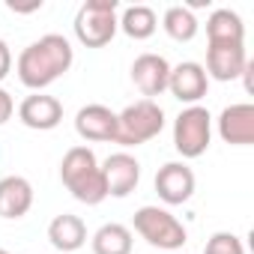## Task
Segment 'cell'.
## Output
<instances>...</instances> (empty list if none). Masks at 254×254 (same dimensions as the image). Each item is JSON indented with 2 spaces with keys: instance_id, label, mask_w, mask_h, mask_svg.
<instances>
[{
  "instance_id": "cell-1",
  "label": "cell",
  "mask_w": 254,
  "mask_h": 254,
  "mask_svg": "<svg viewBox=\"0 0 254 254\" xmlns=\"http://www.w3.org/2000/svg\"><path fill=\"white\" fill-rule=\"evenodd\" d=\"M72 63H75L72 42L60 33H45L18 54L15 72H18V81L27 90L39 93L48 84H54L60 75H66L72 69Z\"/></svg>"
},
{
  "instance_id": "cell-2",
  "label": "cell",
  "mask_w": 254,
  "mask_h": 254,
  "mask_svg": "<svg viewBox=\"0 0 254 254\" xmlns=\"http://www.w3.org/2000/svg\"><path fill=\"white\" fill-rule=\"evenodd\" d=\"M60 180H63V186L69 189V194L78 203L99 206L108 197L99 159H96V153L90 147H72V150H66V156L60 162Z\"/></svg>"
},
{
  "instance_id": "cell-3",
  "label": "cell",
  "mask_w": 254,
  "mask_h": 254,
  "mask_svg": "<svg viewBox=\"0 0 254 254\" xmlns=\"http://www.w3.org/2000/svg\"><path fill=\"white\" fill-rule=\"evenodd\" d=\"M165 129V111L153 99H138L126 105L117 114V138L114 144L120 147H141L153 138H159Z\"/></svg>"
},
{
  "instance_id": "cell-4",
  "label": "cell",
  "mask_w": 254,
  "mask_h": 254,
  "mask_svg": "<svg viewBox=\"0 0 254 254\" xmlns=\"http://www.w3.org/2000/svg\"><path fill=\"white\" fill-rule=\"evenodd\" d=\"M120 30L117 0H87L75 12V36L87 48H105Z\"/></svg>"
},
{
  "instance_id": "cell-5",
  "label": "cell",
  "mask_w": 254,
  "mask_h": 254,
  "mask_svg": "<svg viewBox=\"0 0 254 254\" xmlns=\"http://www.w3.org/2000/svg\"><path fill=\"white\" fill-rule=\"evenodd\" d=\"M135 233L141 239H147L153 248H162V251H177L189 239L186 224L162 206H141L135 212Z\"/></svg>"
},
{
  "instance_id": "cell-6",
  "label": "cell",
  "mask_w": 254,
  "mask_h": 254,
  "mask_svg": "<svg viewBox=\"0 0 254 254\" xmlns=\"http://www.w3.org/2000/svg\"><path fill=\"white\" fill-rule=\"evenodd\" d=\"M212 141V117L203 105H189L174 120V147L183 159H200Z\"/></svg>"
},
{
  "instance_id": "cell-7",
  "label": "cell",
  "mask_w": 254,
  "mask_h": 254,
  "mask_svg": "<svg viewBox=\"0 0 254 254\" xmlns=\"http://www.w3.org/2000/svg\"><path fill=\"white\" fill-rule=\"evenodd\" d=\"M99 168H102L108 197H129L141 183V162L132 153H114Z\"/></svg>"
},
{
  "instance_id": "cell-8",
  "label": "cell",
  "mask_w": 254,
  "mask_h": 254,
  "mask_svg": "<svg viewBox=\"0 0 254 254\" xmlns=\"http://www.w3.org/2000/svg\"><path fill=\"white\" fill-rule=\"evenodd\" d=\"M194 186H197L194 171H191L186 162H168V165H162L159 174H156V191H159V197H162L168 206H180V203L191 200Z\"/></svg>"
},
{
  "instance_id": "cell-9",
  "label": "cell",
  "mask_w": 254,
  "mask_h": 254,
  "mask_svg": "<svg viewBox=\"0 0 254 254\" xmlns=\"http://www.w3.org/2000/svg\"><path fill=\"white\" fill-rule=\"evenodd\" d=\"M18 120L33 132H51L63 123V102L48 93H33L18 105Z\"/></svg>"
},
{
  "instance_id": "cell-10",
  "label": "cell",
  "mask_w": 254,
  "mask_h": 254,
  "mask_svg": "<svg viewBox=\"0 0 254 254\" xmlns=\"http://www.w3.org/2000/svg\"><path fill=\"white\" fill-rule=\"evenodd\" d=\"M168 78H171V63L162 54L147 51V54L135 57V63H132V84L144 93V99L156 102V96H162L168 90Z\"/></svg>"
},
{
  "instance_id": "cell-11",
  "label": "cell",
  "mask_w": 254,
  "mask_h": 254,
  "mask_svg": "<svg viewBox=\"0 0 254 254\" xmlns=\"http://www.w3.org/2000/svg\"><path fill=\"white\" fill-rule=\"evenodd\" d=\"M168 90H171V96H174L177 102H183V105H197V102L206 96V90H209V78H206V72H203L200 63L186 60V63H180V66H171Z\"/></svg>"
},
{
  "instance_id": "cell-12",
  "label": "cell",
  "mask_w": 254,
  "mask_h": 254,
  "mask_svg": "<svg viewBox=\"0 0 254 254\" xmlns=\"http://www.w3.org/2000/svg\"><path fill=\"white\" fill-rule=\"evenodd\" d=\"M218 135L224 144H233V147L254 144V105L248 102L227 105L218 114Z\"/></svg>"
},
{
  "instance_id": "cell-13",
  "label": "cell",
  "mask_w": 254,
  "mask_h": 254,
  "mask_svg": "<svg viewBox=\"0 0 254 254\" xmlns=\"http://www.w3.org/2000/svg\"><path fill=\"white\" fill-rule=\"evenodd\" d=\"M248 69V54L245 45H209L206 48V78L215 81H236Z\"/></svg>"
},
{
  "instance_id": "cell-14",
  "label": "cell",
  "mask_w": 254,
  "mask_h": 254,
  "mask_svg": "<svg viewBox=\"0 0 254 254\" xmlns=\"http://www.w3.org/2000/svg\"><path fill=\"white\" fill-rule=\"evenodd\" d=\"M75 132L84 141H114L117 138V114L108 105H84L75 114Z\"/></svg>"
},
{
  "instance_id": "cell-15",
  "label": "cell",
  "mask_w": 254,
  "mask_h": 254,
  "mask_svg": "<svg viewBox=\"0 0 254 254\" xmlns=\"http://www.w3.org/2000/svg\"><path fill=\"white\" fill-rule=\"evenodd\" d=\"M33 206V186L30 180L12 174L0 180V218H24Z\"/></svg>"
},
{
  "instance_id": "cell-16",
  "label": "cell",
  "mask_w": 254,
  "mask_h": 254,
  "mask_svg": "<svg viewBox=\"0 0 254 254\" xmlns=\"http://www.w3.org/2000/svg\"><path fill=\"white\" fill-rule=\"evenodd\" d=\"M48 242L63 251V254H72L78 248L87 245V224L81 221V215H72V212H63L57 215L51 224H48Z\"/></svg>"
},
{
  "instance_id": "cell-17",
  "label": "cell",
  "mask_w": 254,
  "mask_h": 254,
  "mask_svg": "<svg viewBox=\"0 0 254 254\" xmlns=\"http://www.w3.org/2000/svg\"><path fill=\"white\" fill-rule=\"evenodd\" d=\"M206 39L209 45H245V24L233 9H212L206 18Z\"/></svg>"
},
{
  "instance_id": "cell-18",
  "label": "cell",
  "mask_w": 254,
  "mask_h": 254,
  "mask_svg": "<svg viewBox=\"0 0 254 254\" xmlns=\"http://www.w3.org/2000/svg\"><path fill=\"white\" fill-rule=\"evenodd\" d=\"M90 245H93V254H132L135 242H132V230L126 224L108 221L93 233Z\"/></svg>"
},
{
  "instance_id": "cell-19",
  "label": "cell",
  "mask_w": 254,
  "mask_h": 254,
  "mask_svg": "<svg viewBox=\"0 0 254 254\" xmlns=\"http://www.w3.org/2000/svg\"><path fill=\"white\" fill-rule=\"evenodd\" d=\"M156 27H159V18H156L153 6H144V3L126 6L123 15H120V30L129 36V39H135V42L150 39L156 33Z\"/></svg>"
},
{
  "instance_id": "cell-20",
  "label": "cell",
  "mask_w": 254,
  "mask_h": 254,
  "mask_svg": "<svg viewBox=\"0 0 254 254\" xmlns=\"http://www.w3.org/2000/svg\"><path fill=\"white\" fill-rule=\"evenodd\" d=\"M162 27L174 42H191L197 36V18L189 6H168L162 15Z\"/></svg>"
},
{
  "instance_id": "cell-21",
  "label": "cell",
  "mask_w": 254,
  "mask_h": 254,
  "mask_svg": "<svg viewBox=\"0 0 254 254\" xmlns=\"http://www.w3.org/2000/svg\"><path fill=\"white\" fill-rule=\"evenodd\" d=\"M203 254H245V245H242V239H239L236 233H230V230H218V233L209 236Z\"/></svg>"
},
{
  "instance_id": "cell-22",
  "label": "cell",
  "mask_w": 254,
  "mask_h": 254,
  "mask_svg": "<svg viewBox=\"0 0 254 254\" xmlns=\"http://www.w3.org/2000/svg\"><path fill=\"white\" fill-rule=\"evenodd\" d=\"M12 114H15V102H12L9 90H3V87H0V126H3V123H9V120H12Z\"/></svg>"
},
{
  "instance_id": "cell-23",
  "label": "cell",
  "mask_w": 254,
  "mask_h": 254,
  "mask_svg": "<svg viewBox=\"0 0 254 254\" xmlns=\"http://www.w3.org/2000/svg\"><path fill=\"white\" fill-rule=\"evenodd\" d=\"M12 72V51L6 45V39H0V81Z\"/></svg>"
},
{
  "instance_id": "cell-24",
  "label": "cell",
  "mask_w": 254,
  "mask_h": 254,
  "mask_svg": "<svg viewBox=\"0 0 254 254\" xmlns=\"http://www.w3.org/2000/svg\"><path fill=\"white\" fill-rule=\"evenodd\" d=\"M6 6H9L12 12H36V9H42V0H33V3H27V6H18L15 0H9Z\"/></svg>"
},
{
  "instance_id": "cell-25",
  "label": "cell",
  "mask_w": 254,
  "mask_h": 254,
  "mask_svg": "<svg viewBox=\"0 0 254 254\" xmlns=\"http://www.w3.org/2000/svg\"><path fill=\"white\" fill-rule=\"evenodd\" d=\"M0 254H9V251H6V248H0Z\"/></svg>"
}]
</instances>
